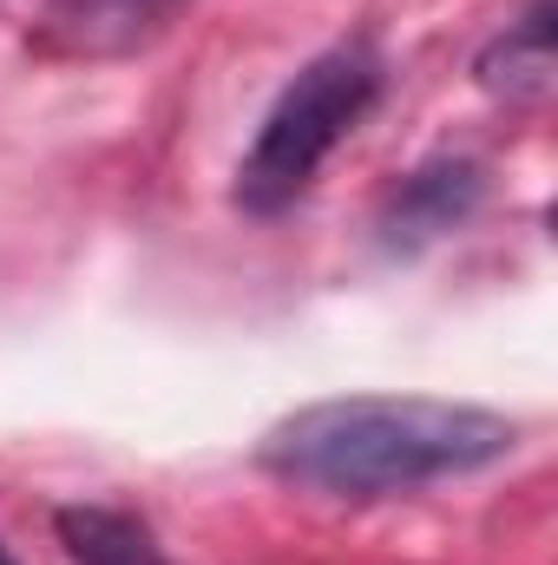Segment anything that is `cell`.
Masks as SVG:
<instances>
[{
    "label": "cell",
    "mask_w": 558,
    "mask_h": 565,
    "mask_svg": "<svg viewBox=\"0 0 558 565\" xmlns=\"http://www.w3.org/2000/svg\"><path fill=\"white\" fill-rule=\"evenodd\" d=\"M519 454V422L440 395H335L282 415L257 440V467L322 500H408L420 487L486 473Z\"/></svg>",
    "instance_id": "6da1fadb"
},
{
    "label": "cell",
    "mask_w": 558,
    "mask_h": 565,
    "mask_svg": "<svg viewBox=\"0 0 558 565\" xmlns=\"http://www.w3.org/2000/svg\"><path fill=\"white\" fill-rule=\"evenodd\" d=\"M388 86V60L368 33L355 40H335L322 46L315 60H302V73L277 93V106L264 113L250 151L237 158V178H230V204L244 217H282L296 211L322 164L355 139V126L375 113Z\"/></svg>",
    "instance_id": "7a4b0ae2"
},
{
    "label": "cell",
    "mask_w": 558,
    "mask_h": 565,
    "mask_svg": "<svg viewBox=\"0 0 558 565\" xmlns=\"http://www.w3.org/2000/svg\"><path fill=\"white\" fill-rule=\"evenodd\" d=\"M486 198V164L480 158H427L408 178H395L375 204V244L388 257H420L440 237L466 231Z\"/></svg>",
    "instance_id": "3957f363"
},
{
    "label": "cell",
    "mask_w": 558,
    "mask_h": 565,
    "mask_svg": "<svg viewBox=\"0 0 558 565\" xmlns=\"http://www.w3.org/2000/svg\"><path fill=\"white\" fill-rule=\"evenodd\" d=\"M191 0H46L33 46L46 60H132L178 26Z\"/></svg>",
    "instance_id": "277c9868"
},
{
    "label": "cell",
    "mask_w": 558,
    "mask_h": 565,
    "mask_svg": "<svg viewBox=\"0 0 558 565\" xmlns=\"http://www.w3.org/2000/svg\"><path fill=\"white\" fill-rule=\"evenodd\" d=\"M480 93L506 99V106H539L552 93V0H533L519 20H506L480 60H473Z\"/></svg>",
    "instance_id": "5b68a950"
},
{
    "label": "cell",
    "mask_w": 558,
    "mask_h": 565,
    "mask_svg": "<svg viewBox=\"0 0 558 565\" xmlns=\"http://www.w3.org/2000/svg\"><path fill=\"white\" fill-rule=\"evenodd\" d=\"M60 526V546L73 565H171L158 533L144 526L139 513L126 507H99V500H79V507H60L53 513Z\"/></svg>",
    "instance_id": "8992f818"
},
{
    "label": "cell",
    "mask_w": 558,
    "mask_h": 565,
    "mask_svg": "<svg viewBox=\"0 0 558 565\" xmlns=\"http://www.w3.org/2000/svg\"><path fill=\"white\" fill-rule=\"evenodd\" d=\"M0 565H13V553H7V546H0Z\"/></svg>",
    "instance_id": "52a82bcc"
}]
</instances>
